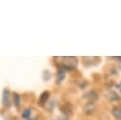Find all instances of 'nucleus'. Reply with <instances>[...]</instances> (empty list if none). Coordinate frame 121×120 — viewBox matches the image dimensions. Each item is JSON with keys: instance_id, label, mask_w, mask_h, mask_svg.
<instances>
[{"instance_id": "f257e3e1", "label": "nucleus", "mask_w": 121, "mask_h": 120, "mask_svg": "<svg viewBox=\"0 0 121 120\" xmlns=\"http://www.w3.org/2000/svg\"><path fill=\"white\" fill-rule=\"evenodd\" d=\"M56 59H59L60 61V68L64 69L65 71H70L77 67V64H78L77 57H60Z\"/></svg>"}, {"instance_id": "f03ea898", "label": "nucleus", "mask_w": 121, "mask_h": 120, "mask_svg": "<svg viewBox=\"0 0 121 120\" xmlns=\"http://www.w3.org/2000/svg\"><path fill=\"white\" fill-rule=\"evenodd\" d=\"M11 95H10V91L7 88L3 90L2 93V104L5 108H9L11 106Z\"/></svg>"}, {"instance_id": "7ed1b4c3", "label": "nucleus", "mask_w": 121, "mask_h": 120, "mask_svg": "<svg viewBox=\"0 0 121 120\" xmlns=\"http://www.w3.org/2000/svg\"><path fill=\"white\" fill-rule=\"evenodd\" d=\"M49 96H50V94L48 91H44L41 94L40 97H39V100H38V104L39 106L41 107H44L45 104L47 103V100L49 99Z\"/></svg>"}, {"instance_id": "20e7f679", "label": "nucleus", "mask_w": 121, "mask_h": 120, "mask_svg": "<svg viewBox=\"0 0 121 120\" xmlns=\"http://www.w3.org/2000/svg\"><path fill=\"white\" fill-rule=\"evenodd\" d=\"M96 106L95 104V102H92V101H89L88 103H86L84 106H83V111L85 114H92L95 110Z\"/></svg>"}, {"instance_id": "39448f33", "label": "nucleus", "mask_w": 121, "mask_h": 120, "mask_svg": "<svg viewBox=\"0 0 121 120\" xmlns=\"http://www.w3.org/2000/svg\"><path fill=\"white\" fill-rule=\"evenodd\" d=\"M99 61V57H83V62L85 65H95Z\"/></svg>"}, {"instance_id": "423d86ee", "label": "nucleus", "mask_w": 121, "mask_h": 120, "mask_svg": "<svg viewBox=\"0 0 121 120\" xmlns=\"http://www.w3.org/2000/svg\"><path fill=\"white\" fill-rule=\"evenodd\" d=\"M84 96L87 97V98H88L90 101H92V102H95V101H96V100L99 98V96H98V93H96V92L94 91V90L89 91L87 94H84Z\"/></svg>"}, {"instance_id": "0eeeda50", "label": "nucleus", "mask_w": 121, "mask_h": 120, "mask_svg": "<svg viewBox=\"0 0 121 120\" xmlns=\"http://www.w3.org/2000/svg\"><path fill=\"white\" fill-rule=\"evenodd\" d=\"M12 101L14 103V106L19 109L20 108V105H21V95L16 93V92H13L12 93Z\"/></svg>"}, {"instance_id": "6e6552de", "label": "nucleus", "mask_w": 121, "mask_h": 120, "mask_svg": "<svg viewBox=\"0 0 121 120\" xmlns=\"http://www.w3.org/2000/svg\"><path fill=\"white\" fill-rule=\"evenodd\" d=\"M65 73H66V71H65L64 69L60 68V70L58 71L57 77H56V82H57L58 84L61 83V81L64 79V77H65Z\"/></svg>"}, {"instance_id": "1a4fd4ad", "label": "nucleus", "mask_w": 121, "mask_h": 120, "mask_svg": "<svg viewBox=\"0 0 121 120\" xmlns=\"http://www.w3.org/2000/svg\"><path fill=\"white\" fill-rule=\"evenodd\" d=\"M107 97H108V99L109 100H111V101H118L119 99H120V96L115 93V92H113V91H110V92H108L107 93Z\"/></svg>"}, {"instance_id": "9d476101", "label": "nucleus", "mask_w": 121, "mask_h": 120, "mask_svg": "<svg viewBox=\"0 0 121 120\" xmlns=\"http://www.w3.org/2000/svg\"><path fill=\"white\" fill-rule=\"evenodd\" d=\"M112 114L118 120H121V108L120 107H113L112 109Z\"/></svg>"}, {"instance_id": "9b49d317", "label": "nucleus", "mask_w": 121, "mask_h": 120, "mask_svg": "<svg viewBox=\"0 0 121 120\" xmlns=\"http://www.w3.org/2000/svg\"><path fill=\"white\" fill-rule=\"evenodd\" d=\"M60 110H61L62 114H63V115H66V116H68V115L71 114V112H72V108H71V106H70L69 104H65L64 106H62V107L60 108Z\"/></svg>"}, {"instance_id": "f8f14e48", "label": "nucleus", "mask_w": 121, "mask_h": 120, "mask_svg": "<svg viewBox=\"0 0 121 120\" xmlns=\"http://www.w3.org/2000/svg\"><path fill=\"white\" fill-rule=\"evenodd\" d=\"M32 110L30 109V108H26L23 111H22V114H21V116H22V118H24V119H26V120H27L28 118H30V115H31V111Z\"/></svg>"}, {"instance_id": "ddd939ff", "label": "nucleus", "mask_w": 121, "mask_h": 120, "mask_svg": "<svg viewBox=\"0 0 121 120\" xmlns=\"http://www.w3.org/2000/svg\"><path fill=\"white\" fill-rule=\"evenodd\" d=\"M55 106H56V100H55V99H53V100L49 101L48 103H46L44 107H45V109H46L48 111H52Z\"/></svg>"}, {"instance_id": "4468645a", "label": "nucleus", "mask_w": 121, "mask_h": 120, "mask_svg": "<svg viewBox=\"0 0 121 120\" xmlns=\"http://www.w3.org/2000/svg\"><path fill=\"white\" fill-rule=\"evenodd\" d=\"M50 77H51V75H50L49 70H47V69L44 70V71H43V78L44 80H49Z\"/></svg>"}, {"instance_id": "2eb2a0df", "label": "nucleus", "mask_w": 121, "mask_h": 120, "mask_svg": "<svg viewBox=\"0 0 121 120\" xmlns=\"http://www.w3.org/2000/svg\"><path fill=\"white\" fill-rule=\"evenodd\" d=\"M58 120H68V116L62 114V115H60V116L58 117Z\"/></svg>"}, {"instance_id": "dca6fc26", "label": "nucleus", "mask_w": 121, "mask_h": 120, "mask_svg": "<svg viewBox=\"0 0 121 120\" xmlns=\"http://www.w3.org/2000/svg\"><path fill=\"white\" fill-rule=\"evenodd\" d=\"M27 120H37V118H28Z\"/></svg>"}, {"instance_id": "f3484780", "label": "nucleus", "mask_w": 121, "mask_h": 120, "mask_svg": "<svg viewBox=\"0 0 121 120\" xmlns=\"http://www.w3.org/2000/svg\"><path fill=\"white\" fill-rule=\"evenodd\" d=\"M12 120H20V119H18L17 117H13V118H12Z\"/></svg>"}, {"instance_id": "a211bd4d", "label": "nucleus", "mask_w": 121, "mask_h": 120, "mask_svg": "<svg viewBox=\"0 0 121 120\" xmlns=\"http://www.w3.org/2000/svg\"><path fill=\"white\" fill-rule=\"evenodd\" d=\"M119 68L121 69V60H120V62H119Z\"/></svg>"}, {"instance_id": "6ab92c4d", "label": "nucleus", "mask_w": 121, "mask_h": 120, "mask_svg": "<svg viewBox=\"0 0 121 120\" xmlns=\"http://www.w3.org/2000/svg\"><path fill=\"white\" fill-rule=\"evenodd\" d=\"M117 87H118V89H119V90H120V92H121V86H117Z\"/></svg>"}, {"instance_id": "aec40b11", "label": "nucleus", "mask_w": 121, "mask_h": 120, "mask_svg": "<svg viewBox=\"0 0 121 120\" xmlns=\"http://www.w3.org/2000/svg\"><path fill=\"white\" fill-rule=\"evenodd\" d=\"M117 86H121V82H120V84H119V85H117Z\"/></svg>"}]
</instances>
